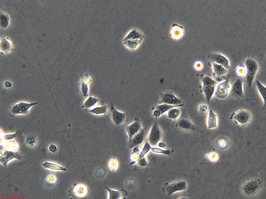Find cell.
Here are the masks:
<instances>
[{
  "label": "cell",
  "instance_id": "6da1fadb",
  "mask_svg": "<svg viewBox=\"0 0 266 199\" xmlns=\"http://www.w3.org/2000/svg\"><path fill=\"white\" fill-rule=\"evenodd\" d=\"M143 34L138 29H131L126 34L123 40V43L129 50L134 51L138 48L144 39Z\"/></svg>",
  "mask_w": 266,
  "mask_h": 199
},
{
  "label": "cell",
  "instance_id": "7a4b0ae2",
  "mask_svg": "<svg viewBox=\"0 0 266 199\" xmlns=\"http://www.w3.org/2000/svg\"><path fill=\"white\" fill-rule=\"evenodd\" d=\"M252 118L251 113L249 110L241 109L231 113L230 119L236 124L242 127L249 125Z\"/></svg>",
  "mask_w": 266,
  "mask_h": 199
},
{
  "label": "cell",
  "instance_id": "3957f363",
  "mask_svg": "<svg viewBox=\"0 0 266 199\" xmlns=\"http://www.w3.org/2000/svg\"><path fill=\"white\" fill-rule=\"evenodd\" d=\"M244 65L246 69L245 77L246 82L248 86L250 87L258 71V65L256 61L251 58L246 59Z\"/></svg>",
  "mask_w": 266,
  "mask_h": 199
},
{
  "label": "cell",
  "instance_id": "277c9868",
  "mask_svg": "<svg viewBox=\"0 0 266 199\" xmlns=\"http://www.w3.org/2000/svg\"><path fill=\"white\" fill-rule=\"evenodd\" d=\"M231 86L227 80H224L217 83L214 95L217 99L223 100L228 96L231 90Z\"/></svg>",
  "mask_w": 266,
  "mask_h": 199
},
{
  "label": "cell",
  "instance_id": "5b68a950",
  "mask_svg": "<svg viewBox=\"0 0 266 199\" xmlns=\"http://www.w3.org/2000/svg\"><path fill=\"white\" fill-rule=\"evenodd\" d=\"M37 103L36 102L20 101L15 103L11 107L10 112L14 115H26L32 106Z\"/></svg>",
  "mask_w": 266,
  "mask_h": 199
},
{
  "label": "cell",
  "instance_id": "8992f818",
  "mask_svg": "<svg viewBox=\"0 0 266 199\" xmlns=\"http://www.w3.org/2000/svg\"><path fill=\"white\" fill-rule=\"evenodd\" d=\"M161 129L157 123H154L152 125L148 135V139L150 144L152 145H156L162 136Z\"/></svg>",
  "mask_w": 266,
  "mask_h": 199
},
{
  "label": "cell",
  "instance_id": "52a82bcc",
  "mask_svg": "<svg viewBox=\"0 0 266 199\" xmlns=\"http://www.w3.org/2000/svg\"><path fill=\"white\" fill-rule=\"evenodd\" d=\"M262 181L258 179H255L246 183L243 190L245 194L248 195H254L262 188Z\"/></svg>",
  "mask_w": 266,
  "mask_h": 199
},
{
  "label": "cell",
  "instance_id": "ba28073f",
  "mask_svg": "<svg viewBox=\"0 0 266 199\" xmlns=\"http://www.w3.org/2000/svg\"><path fill=\"white\" fill-rule=\"evenodd\" d=\"M181 100L171 92L167 91L163 94L161 96L159 104L166 103L173 105L182 104Z\"/></svg>",
  "mask_w": 266,
  "mask_h": 199
},
{
  "label": "cell",
  "instance_id": "9c48e42d",
  "mask_svg": "<svg viewBox=\"0 0 266 199\" xmlns=\"http://www.w3.org/2000/svg\"><path fill=\"white\" fill-rule=\"evenodd\" d=\"M142 129L140 120L137 118H135L134 122L126 127V130L129 137V141L132 137Z\"/></svg>",
  "mask_w": 266,
  "mask_h": 199
},
{
  "label": "cell",
  "instance_id": "30bf717a",
  "mask_svg": "<svg viewBox=\"0 0 266 199\" xmlns=\"http://www.w3.org/2000/svg\"><path fill=\"white\" fill-rule=\"evenodd\" d=\"M209 59L212 62L220 65L228 70L230 66V61L225 56L221 54L214 53L209 56Z\"/></svg>",
  "mask_w": 266,
  "mask_h": 199
},
{
  "label": "cell",
  "instance_id": "8fae6325",
  "mask_svg": "<svg viewBox=\"0 0 266 199\" xmlns=\"http://www.w3.org/2000/svg\"><path fill=\"white\" fill-rule=\"evenodd\" d=\"M183 27L176 23L172 24L170 31V35L174 40H178L183 37L184 34Z\"/></svg>",
  "mask_w": 266,
  "mask_h": 199
},
{
  "label": "cell",
  "instance_id": "7c38bea8",
  "mask_svg": "<svg viewBox=\"0 0 266 199\" xmlns=\"http://www.w3.org/2000/svg\"><path fill=\"white\" fill-rule=\"evenodd\" d=\"M0 162L6 167L8 162L14 158L20 159V156L17 152L5 150L1 152Z\"/></svg>",
  "mask_w": 266,
  "mask_h": 199
},
{
  "label": "cell",
  "instance_id": "4fadbf2b",
  "mask_svg": "<svg viewBox=\"0 0 266 199\" xmlns=\"http://www.w3.org/2000/svg\"><path fill=\"white\" fill-rule=\"evenodd\" d=\"M110 111L111 118L114 123L116 125L122 124L126 118L125 113L117 110L112 104L111 106Z\"/></svg>",
  "mask_w": 266,
  "mask_h": 199
},
{
  "label": "cell",
  "instance_id": "5bb4252c",
  "mask_svg": "<svg viewBox=\"0 0 266 199\" xmlns=\"http://www.w3.org/2000/svg\"><path fill=\"white\" fill-rule=\"evenodd\" d=\"M42 181L43 184L45 187L51 188L54 187L57 184L58 178L55 174L48 172L44 176Z\"/></svg>",
  "mask_w": 266,
  "mask_h": 199
},
{
  "label": "cell",
  "instance_id": "9a60e30c",
  "mask_svg": "<svg viewBox=\"0 0 266 199\" xmlns=\"http://www.w3.org/2000/svg\"><path fill=\"white\" fill-rule=\"evenodd\" d=\"M13 48V44L8 37L5 36L1 37L0 50L1 53L8 54L12 51Z\"/></svg>",
  "mask_w": 266,
  "mask_h": 199
},
{
  "label": "cell",
  "instance_id": "2e32d148",
  "mask_svg": "<svg viewBox=\"0 0 266 199\" xmlns=\"http://www.w3.org/2000/svg\"><path fill=\"white\" fill-rule=\"evenodd\" d=\"M89 188L84 183H79L74 187L73 192L74 194L77 197L82 198L86 196L89 193Z\"/></svg>",
  "mask_w": 266,
  "mask_h": 199
},
{
  "label": "cell",
  "instance_id": "e0dca14e",
  "mask_svg": "<svg viewBox=\"0 0 266 199\" xmlns=\"http://www.w3.org/2000/svg\"><path fill=\"white\" fill-rule=\"evenodd\" d=\"M187 184L185 182L181 181L174 182L168 185L166 188L167 192L168 195L173 193L185 189Z\"/></svg>",
  "mask_w": 266,
  "mask_h": 199
},
{
  "label": "cell",
  "instance_id": "ac0fdd59",
  "mask_svg": "<svg viewBox=\"0 0 266 199\" xmlns=\"http://www.w3.org/2000/svg\"><path fill=\"white\" fill-rule=\"evenodd\" d=\"M218 120L217 114L212 110L209 111L207 118V125L208 129H212L217 128Z\"/></svg>",
  "mask_w": 266,
  "mask_h": 199
},
{
  "label": "cell",
  "instance_id": "d6986e66",
  "mask_svg": "<svg viewBox=\"0 0 266 199\" xmlns=\"http://www.w3.org/2000/svg\"><path fill=\"white\" fill-rule=\"evenodd\" d=\"M215 144L216 147L218 149L223 150L228 148L230 144V141L227 137L221 136L216 139Z\"/></svg>",
  "mask_w": 266,
  "mask_h": 199
},
{
  "label": "cell",
  "instance_id": "ffe728a7",
  "mask_svg": "<svg viewBox=\"0 0 266 199\" xmlns=\"http://www.w3.org/2000/svg\"><path fill=\"white\" fill-rule=\"evenodd\" d=\"M231 90L235 95L240 97H242L244 94L242 81L239 79L236 80L231 86Z\"/></svg>",
  "mask_w": 266,
  "mask_h": 199
},
{
  "label": "cell",
  "instance_id": "44dd1931",
  "mask_svg": "<svg viewBox=\"0 0 266 199\" xmlns=\"http://www.w3.org/2000/svg\"><path fill=\"white\" fill-rule=\"evenodd\" d=\"M145 135V132L142 129L139 132L134 135L129 141L131 146L133 147L139 145L142 142Z\"/></svg>",
  "mask_w": 266,
  "mask_h": 199
},
{
  "label": "cell",
  "instance_id": "7402d4cb",
  "mask_svg": "<svg viewBox=\"0 0 266 199\" xmlns=\"http://www.w3.org/2000/svg\"><path fill=\"white\" fill-rule=\"evenodd\" d=\"M42 166L45 168L56 171H66L67 169L57 164L48 161H44L42 164Z\"/></svg>",
  "mask_w": 266,
  "mask_h": 199
},
{
  "label": "cell",
  "instance_id": "603a6c76",
  "mask_svg": "<svg viewBox=\"0 0 266 199\" xmlns=\"http://www.w3.org/2000/svg\"><path fill=\"white\" fill-rule=\"evenodd\" d=\"M176 125L179 127L183 129L188 130H194L195 127L194 124L188 119L182 118L177 122Z\"/></svg>",
  "mask_w": 266,
  "mask_h": 199
},
{
  "label": "cell",
  "instance_id": "cb8c5ba5",
  "mask_svg": "<svg viewBox=\"0 0 266 199\" xmlns=\"http://www.w3.org/2000/svg\"><path fill=\"white\" fill-rule=\"evenodd\" d=\"M212 66L214 72L218 76L224 75L228 71L222 65L215 62H212Z\"/></svg>",
  "mask_w": 266,
  "mask_h": 199
},
{
  "label": "cell",
  "instance_id": "d4e9b609",
  "mask_svg": "<svg viewBox=\"0 0 266 199\" xmlns=\"http://www.w3.org/2000/svg\"><path fill=\"white\" fill-rule=\"evenodd\" d=\"M215 86H206L203 87V91L207 102L209 103L214 95Z\"/></svg>",
  "mask_w": 266,
  "mask_h": 199
},
{
  "label": "cell",
  "instance_id": "484cf974",
  "mask_svg": "<svg viewBox=\"0 0 266 199\" xmlns=\"http://www.w3.org/2000/svg\"><path fill=\"white\" fill-rule=\"evenodd\" d=\"M184 105V104H182L178 105H173L164 103H162L157 105L155 109L159 110L162 115L172 108L182 106Z\"/></svg>",
  "mask_w": 266,
  "mask_h": 199
},
{
  "label": "cell",
  "instance_id": "4316f807",
  "mask_svg": "<svg viewBox=\"0 0 266 199\" xmlns=\"http://www.w3.org/2000/svg\"><path fill=\"white\" fill-rule=\"evenodd\" d=\"M10 23V19L9 16L6 13L1 11L0 15V25L1 27L6 29L9 27Z\"/></svg>",
  "mask_w": 266,
  "mask_h": 199
},
{
  "label": "cell",
  "instance_id": "83f0119b",
  "mask_svg": "<svg viewBox=\"0 0 266 199\" xmlns=\"http://www.w3.org/2000/svg\"><path fill=\"white\" fill-rule=\"evenodd\" d=\"M256 84L258 92L263 102L264 105H265L266 88L265 86L258 80L256 81Z\"/></svg>",
  "mask_w": 266,
  "mask_h": 199
},
{
  "label": "cell",
  "instance_id": "f1b7e54d",
  "mask_svg": "<svg viewBox=\"0 0 266 199\" xmlns=\"http://www.w3.org/2000/svg\"><path fill=\"white\" fill-rule=\"evenodd\" d=\"M107 108L105 106H97L89 110L91 113L96 115H101L106 114L107 112Z\"/></svg>",
  "mask_w": 266,
  "mask_h": 199
},
{
  "label": "cell",
  "instance_id": "f546056e",
  "mask_svg": "<svg viewBox=\"0 0 266 199\" xmlns=\"http://www.w3.org/2000/svg\"><path fill=\"white\" fill-rule=\"evenodd\" d=\"M235 72L237 76L240 77H245L246 74V69L244 64H241L237 65L235 68Z\"/></svg>",
  "mask_w": 266,
  "mask_h": 199
},
{
  "label": "cell",
  "instance_id": "4dcf8cb0",
  "mask_svg": "<svg viewBox=\"0 0 266 199\" xmlns=\"http://www.w3.org/2000/svg\"><path fill=\"white\" fill-rule=\"evenodd\" d=\"M181 111L177 107L172 108L167 111L168 118L171 119H176L178 118L181 114Z\"/></svg>",
  "mask_w": 266,
  "mask_h": 199
},
{
  "label": "cell",
  "instance_id": "1f68e13d",
  "mask_svg": "<svg viewBox=\"0 0 266 199\" xmlns=\"http://www.w3.org/2000/svg\"><path fill=\"white\" fill-rule=\"evenodd\" d=\"M25 143L29 147H33L37 145V140L35 136L32 134L29 135L25 138Z\"/></svg>",
  "mask_w": 266,
  "mask_h": 199
},
{
  "label": "cell",
  "instance_id": "d6a6232c",
  "mask_svg": "<svg viewBox=\"0 0 266 199\" xmlns=\"http://www.w3.org/2000/svg\"><path fill=\"white\" fill-rule=\"evenodd\" d=\"M108 166L110 170L113 172L115 171L118 169L119 167L118 161L115 158H111L108 161Z\"/></svg>",
  "mask_w": 266,
  "mask_h": 199
},
{
  "label": "cell",
  "instance_id": "836d02e7",
  "mask_svg": "<svg viewBox=\"0 0 266 199\" xmlns=\"http://www.w3.org/2000/svg\"><path fill=\"white\" fill-rule=\"evenodd\" d=\"M203 87L206 86H215L216 81L211 77L209 76H205L202 80Z\"/></svg>",
  "mask_w": 266,
  "mask_h": 199
},
{
  "label": "cell",
  "instance_id": "e575fe53",
  "mask_svg": "<svg viewBox=\"0 0 266 199\" xmlns=\"http://www.w3.org/2000/svg\"><path fill=\"white\" fill-rule=\"evenodd\" d=\"M108 192V198L109 199H118L121 197V194L118 191L110 189L105 186Z\"/></svg>",
  "mask_w": 266,
  "mask_h": 199
},
{
  "label": "cell",
  "instance_id": "d590c367",
  "mask_svg": "<svg viewBox=\"0 0 266 199\" xmlns=\"http://www.w3.org/2000/svg\"><path fill=\"white\" fill-rule=\"evenodd\" d=\"M125 186L127 188L130 190H135L137 186V183L136 181L132 178L127 179L125 182Z\"/></svg>",
  "mask_w": 266,
  "mask_h": 199
},
{
  "label": "cell",
  "instance_id": "8d00e7d4",
  "mask_svg": "<svg viewBox=\"0 0 266 199\" xmlns=\"http://www.w3.org/2000/svg\"><path fill=\"white\" fill-rule=\"evenodd\" d=\"M207 157L211 162H216L220 158L218 153L216 151H212L207 154Z\"/></svg>",
  "mask_w": 266,
  "mask_h": 199
},
{
  "label": "cell",
  "instance_id": "74e56055",
  "mask_svg": "<svg viewBox=\"0 0 266 199\" xmlns=\"http://www.w3.org/2000/svg\"><path fill=\"white\" fill-rule=\"evenodd\" d=\"M98 101V100L96 98L91 97H90L85 102L84 106L86 108H90L94 106Z\"/></svg>",
  "mask_w": 266,
  "mask_h": 199
},
{
  "label": "cell",
  "instance_id": "f35d334b",
  "mask_svg": "<svg viewBox=\"0 0 266 199\" xmlns=\"http://www.w3.org/2000/svg\"><path fill=\"white\" fill-rule=\"evenodd\" d=\"M106 169L104 168H97L95 172V176L98 179L103 178L106 174Z\"/></svg>",
  "mask_w": 266,
  "mask_h": 199
},
{
  "label": "cell",
  "instance_id": "ab89813d",
  "mask_svg": "<svg viewBox=\"0 0 266 199\" xmlns=\"http://www.w3.org/2000/svg\"><path fill=\"white\" fill-rule=\"evenodd\" d=\"M193 67L196 71H200L204 68V65L203 62L200 60H197L194 62Z\"/></svg>",
  "mask_w": 266,
  "mask_h": 199
},
{
  "label": "cell",
  "instance_id": "60d3db41",
  "mask_svg": "<svg viewBox=\"0 0 266 199\" xmlns=\"http://www.w3.org/2000/svg\"><path fill=\"white\" fill-rule=\"evenodd\" d=\"M48 149L49 151L53 153H55L58 150L57 146L55 144L53 143L50 144L48 146Z\"/></svg>",
  "mask_w": 266,
  "mask_h": 199
},
{
  "label": "cell",
  "instance_id": "b9f144b4",
  "mask_svg": "<svg viewBox=\"0 0 266 199\" xmlns=\"http://www.w3.org/2000/svg\"><path fill=\"white\" fill-rule=\"evenodd\" d=\"M208 107L207 105L204 104H202L198 106L199 111L202 113L205 112L208 110Z\"/></svg>",
  "mask_w": 266,
  "mask_h": 199
},
{
  "label": "cell",
  "instance_id": "7bdbcfd3",
  "mask_svg": "<svg viewBox=\"0 0 266 199\" xmlns=\"http://www.w3.org/2000/svg\"><path fill=\"white\" fill-rule=\"evenodd\" d=\"M4 87L6 89H9L12 87V84L11 82L8 80L4 81L3 83Z\"/></svg>",
  "mask_w": 266,
  "mask_h": 199
},
{
  "label": "cell",
  "instance_id": "ee69618b",
  "mask_svg": "<svg viewBox=\"0 0 266 199\" xmlns=\"http://www.w3.org/2000/svg\"><path fill=\"white\" fill-rule=\"evenodd\" d=\"M153 114L154 116L156 118L159 117L162 115L159 111L156 109L154 110Z\"/></svg>",
  "mask_w": 266,
  "mask_h": 199
},
{
  "label": "cell",
  "instance_id": "f6af8a7d",
  "mask_svg": "<svg viewBox=\"0 0 266 199\" xmlns=\"http://www.w3.org/2000/svg\"><path fill=\"white\" fill-rule=\"evenodd\" d=\"M164 146V145L163 143H160L159 144V146L161 147H163Z\"/></svg>",
  "mask_w": 266,
  "mask_h": 199
}]
</instances>
